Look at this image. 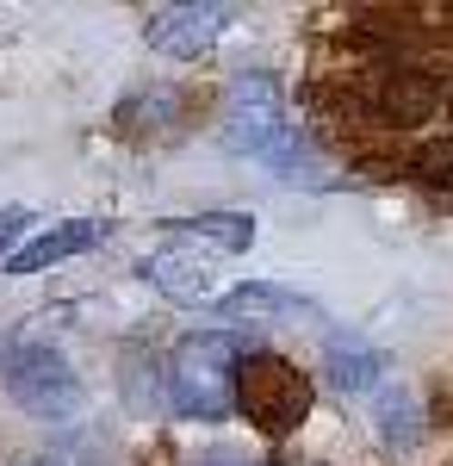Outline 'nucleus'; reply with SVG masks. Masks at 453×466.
Masks as SVG:
<instances>
[{"label":"nucleus","instance_id":"obj_1","mask_svg":"<svg viewBox=\"0 0 453 466\" xmlns=\"http://www.w3.org/2000/svg\"><path fill=\"white\" fill-rule=\"evenodd\" d=\"M224 144L274 168L279 180H317V149L298 125H286V100H279L274 75H237L230 100H224Z\"/></svg>","mask_w":453,"mask_h":466},{"label":"nucleus","instance_id":"obj_2","mask_svg":"<svg viewBox=\"0 0 453 466\" xmlns=\"http://www.w3.org/2000/svg\"><path fill=\"white\" fill-rule=\"evenodd\" d=\"M248 342L211 329V336H186L168 360V398H175L180 417L193 423H217L230 417V386H237V360H243Z\"/></svg>","mask_w":453,"mask_h":466},{"label":"nucleus","instance_id":"obj_3","mask_svg":"<svg viewBox=\"0 0 453 466\" xmlns=\"http://www.w3.org/2000/svg\"><path fill=\"white\" fill-rule=\"evenodd\" d=\"M230 410H243L255 430L267 435H292L311 410V380L292 367L286 355L267 349H243L237 360V386H230Z\"/></svg>","mask_w":453,"mask_h":466},{"label":"nucleus","instance_id":"obj_4","mask_svg":"<svg viewBox=\"0 0 453 466\" xmlns=\"http://www.w3.org/2000/svg\"><path fill=\"white\" fill-rule=\"evenodd\" d=\"M0 380L32 417H75V404H81V380H75L69 355L50 342H13L0 355Z\"/></svg>","mask_w":453,"mask_h":466},{"label":"nucleus","instance_id":"obj_5","mask_svg":"<svg viewBox=\"0 0 453 466\" xmlns=\"http://www.w3.org/2000/svg\"><path fill=\"white\" fill-rule=\"evenodd\" d=\"M237 13L224 6V0H186V6H156L149 13V25H143V37L162 50V56H206L211 44H217V32L230 25Z\"/></svg>","mask_w":453,"mask_h":466},{"label":"nucleus","instance_id":"obj_6","mask_svg":"<svg viewBox=\"0 0 453 466\" xmlns=\"http://www.w3.org/2000/svg\"><path fill=\"white\" fill-rule=\"evenodd\" d=\"M441 100H448V94H441L422 69H398V63L373 69V75H367V87H360V106L373 112L379 125H422Z\"/></svg>","mask_w":453,"mask_h":466},{"label":"nucleus","instance_id":"obj_7","mask_svg":"<svg viewBox=\"0 0 453 466\" xmlns=\"http://www.w3.org/2000/svg\"><path fill=\"white\" fill-rule=\"evenodd\" d=\"M106 237V224H94V218H69V224H56V230H37L25 249L6 255V274H44V268H56V261H69V255L94 249Z\"/></svg>","mask_w":453,"mask_h":466},{"label":"nucleus","instance_id":"obj_8","mask_svg":"<svg viewBox=\"0 0 453 466\" xmlns=\"http://www.w3.org/2000/svg\"><path fill=\"white\" fill-rule=\"evenodd\" d=\"M217 311L237 323H298V318H317V305L305 292L292 287H274V280H255V287H237L217 299Z\"/></svg>","mask_w":453,"mask_h":466},{"label":"nucleus","instance_id":"obj_9","mask_svg":"<svg viewBox=\"0 0 453 466\" xmlns=\"http://www.w3.org/2000/svg\"><path fill=\"white\" fill-rule=\"evenodd\" d=\"M323 373H329V386L348 398H373L385 386V355L373 342H360V336H329V349H323Z\"/></svg>","mask_w":453,"mask_h":466},{"label":"nucleus","instance_id":"obj_10","mask_svg":"<svg viewBox=\"0 0 453 466\" xmlns=\"http://www.w3.org/2000/svg\"><path fill=\"white\" fill-rule=\"evenodd\" d=\"M373 417H379L385 448H417V435H422V404H417V392H404L398 380H385L379 392H373Z\"/></svg>","mask_w":453,"mask_h":466},{"label":"nucleus","instance_id":"obj_11","mask_svg":"<svg viewBox=\"0 0 453 466\" xmlns=\"http://www.w3.org/2000/svg\"><path fill=\"white\" fill-rule=\"evenodd\" d=\"M168 230H180V237H199V243H211V249H230V255H243L248 243H255V218H243V212H206V218H175Z\"/></svg>","mask_w":453,"mask_h":466},{"label":"nucleus","instance_id":"obj_12","mask_svg":"<svg viewBox=\"0 0 453 466\" xmlns=\"http://www.w3.org/2000/svg\"><path fill=\"white\" fill-rule=\"evenodd\" d=\"M137 274L149 280V287L175 292V299H199V292H206V268H199L193 255H149Z\"/></svg>","mask_w":453,"mask_h":466},{"label":"nucleus","instance_id":"obj_13","mask_svg":"<svg viewBox=\"0 0 453 466\" xmlns=\"http://www.w3.org/2000/svg\"><path fill=\"white\" fill-rule=\"evenodd\" d=\"M410 175H417L422 187H441V193H453V137H428V144L410 156Z\"/></svg>","mask_w":453,"mask_h":466},{"label":"nucleus","instance_id":"obj_14","mask_svg":"<svg viewBox=\"0 0 453 466\" xmlns=\"http://www.w3.org/2000/svg\"><path fill=\"white\" fill-rule=\"evenodd\" d=\"M25 230H32V212H25V206H6V212H0V255L13 249Z\"/></svg>","mask_w":453,"mask_h":466},{"label":"nucleus","instance_id":"obj_15","mask_svg":"<svg viewBox=\"0 0 453 466\" xmlns=\"http://www.w3.org/2000/svg\"><path fill=\"white\" fill-rule=\"evenodd\" d=\"M199 466H248L243 454H211V461H199Z\"/></svg>","mask_w":453,"mask_h":466},{"label":"nucleus","instance_id":"obj_16","mask_svg":"<svg viewBox=\"0 0 453 466\" xmlns=\"http://www.w3.org/2000/svg\"><path fill=\"white\" fill-rule=\"evenodd\" d=\"M441 106H448V118H453V94H448V100H441Z\"/></svg>","mask_w":453,"mask_h":466},{"label":"nucleus","instance_id":"obj_17","mask_svg":"<svg viewBox=\"0 0 453 466\" xmlns=\"http://www.w3.org/2000/svg\"><path fill=\"white\" fill-rule=\"evenodd\" d=\"M44 466H50V461H44Z\"/></svg>","mask_w":453,"mask_h":466}]
</instances>
